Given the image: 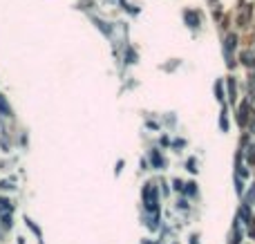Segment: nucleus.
Returning <instances> with one entry per match:
<instances>
[{"label": "nucleus", "mask_w": 255, "mask_h": 244, "mask_svg": "<svg viewBox=\"0 0 255 244\" xmlns=\"http://www.w3.org/2000/svg\"><path fill=\"white\" fill-rule=\"evenodd\" d=\"M150 161H152V164L157 166V168H163V157L159 155L157 150H152V155H150Z\"/></svg>", "instance_id": "1"}, {"label": "nucleus", "mask_w": 255, "mask_h": 244, "mask_svg": "<svg viewBox=\"0 0 255 244\" xmlns=\"http://www.w3.org/2000/svg\"><path fill=\"white\" fill-rule=\"evenodd\" d=\"M242 61H244V65L253 67V65H255V54H253V52H244V54H242Z\"/></svg>", "instance_id": "2"}, {"label": "nucleus", "mask_w": 255, "mask_h": 244, "mask_svg": "<svg viewBox=\"0 0 255 244\" xmlns=\"http://www.w3.org/2000/svg\"><path fill=\"white\" fill-rule=\"evenodd\" d=\"M233 47H235V36H229V38H226V54L233 52Z\"/></svg>", "instance_id": "3"}, {"label": "nucleus", "mask_w": 255, "mask_h": 244, "mask_svg": "<svg viewBox=\"0 0 255 244\" xmlns=\"http://www.w3.org/2000/svg\"><path fill=\"white\" fill-rule=\"evenodd\" d=\"M238 121L240 123H247V106L240 108V115H238Z\"/></svg>", "instance_id": "4"}, {"label": "nucleus", "mask_w": 255, "mask_h": 244, "mask_svg": "<svg viewBox=\"0 0 255 244\" xmlns=\"http://www.w3.org/2000/svg\"><path fill=\"white\" fill-rule=\"evenodd\" d=\"M229 92H231V99H235V81L233 79L229 81Z\"/></svg>", "instance_id": "5"}]
</instances>
